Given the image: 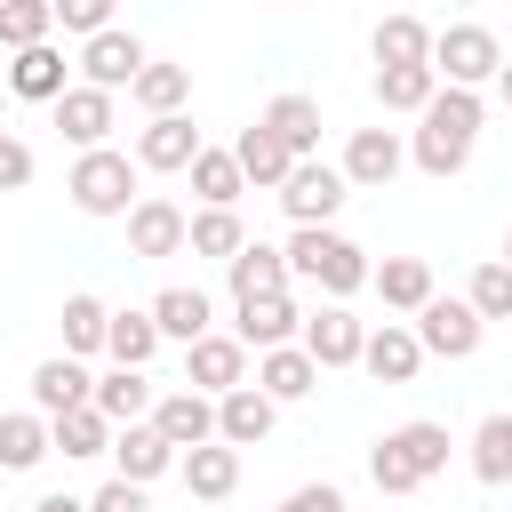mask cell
I'll use <instances>...</instances> for the list:
<instances>
[{"mask_svg": "<svg viewBox=\"0 0 512 512\" xmlns=\"http://www.w3.org/2000/svg\"><path fill=\"white\" fill-rule=\"evenodd\" d=\"M472 144H480V96H472V88H440V96L416 112L408 160H416L424 176H464Z\"/></svg>", "mask_w": 512, "mask_h": 512, "instance_id": "cell-1", "label": "cell"}, {"mask_svg": "<svg viewBox=\"0 0 512 512\" xmlns=\"http://www.w3.org/2000/svg\"><path fill=\"white\" fill-rule=\"evenodd\" d=\"M448 424H432V416H416V424H392L376 448H368V480L384 488V496H416L424 480H440L448 472Z\"/></svg>", "mask_w": 512, "mask_h": 512, "instance_id": "cell-2", "label": "cell"}, {"mask_svg": "<svg viewBox=\"0 0 512 512\" xmlns=\"http://www.w3.org/2000/svg\"><path fill=\"white\" fill-rule=\"evenodd\" d=\"M280 256H288V280H312L328 304H344V296H352V288H368V272H376V264H368V248H360V240H344L336 224H328V232H288V248H280Z\"/></svg>", "mask_w": 512, "mask_h": 512, "instance_id": "cell-3", "label": "cell"}, {"mask_svg": "<svg viewBox=\"0 0 512 512\" xmlns=\"http://www.w3.org/2000/svg\"><path fill=\"white\" fill-rule=\"evenodd\" d=\"M64 192H72V208L80 216H128L144 192H136V160L120 152V144H104V152H80L72 160V176H64Z\"/></svg>", "mask_w": 512, "mask_h": 512, "instance_id": "cell-4", "label": "cell"}, {"mask_svg": "<svg viewBox=\"0 0 512 512\" xmlns=\"http://www.w3.org/2000/svg\"><path fill=\"white\" fill-rule=\"evenodd\" d=\"M496 72H504V40L488 24H440L432 32V80L440 88H472L480 96V80H496Z\"/></svg>", "mask_w": 512, "mask_h": 512, "instance_id": "cell-5", "label": "cell"}, {"mask_svg": "<svg viewBox=\"0 0 512 512\" xmlns=\"http://www.w3.org/2000/svg\"><path fill=\"white\" fill-rule=\"evenodd\" d=\"M344 200H352V184L336 176V160H296V168H288V184H280V208H288V224H296V232H328Z\"/></svg>", "mask_w": 512, "mask_h": 512, "instance_id": "cell-6", "label": "cell"}, {"mask_svg": "<svg viewBox=\"0 0 512 512\" xmlns=\"http://www.w3.org/2000/svg\"><path fill=\"white\" fill-rule=\"evenodd\" d=\"M72 64H80V88L120 96V88H136V72H144L152 56H144V40H136V32H120V24H112V32L80 40V56H72Z\"/></svg>", "mask_w": 512, "mask_h": 512, "instance_id": "cell-7", "label": "cell"}, {"mask_svg": "<svg viewBox=\"0 0 512 512\" xmlns=\"http://www.w3.org/2000/svg\"><path fill=\"white\" fill-rule=\"evenodd\" d=\"M480 312L464 304V296H432L424 312H416V344H424V360H472L480 352Z\"/></svg>", "mask_w": 512, "mask_h": 512, "instance_id": "cell-8", "label": "cell"}, {"mask_svg": "<svg viewBox=\"0 0 512 512\" xmlns=\"http://www.w3.org/2000/svg\"><path fill=\"white\" fill-rule=\"evenodd\" d=\"M400 168H408L400 128H352V144H344V160H336V176H344L352 192H384Z\"/></svg>", "mask_w": 512, "mask_h": 512, "instance_id": "cell-9", "label": "cell"}, {"mask_svg": "<svg viewBox=\"0 0 512 512\" xmlns=\"http://www.w3.org/2000/svg\"><path fill=\"white\" fill-rule=\"evenodd\" d=\"M304 360L328 376V368H360V344H368V320H352L344 304H320V312H304Z\"/></svg>", "mask_w": 512, "mask_h": 512, "instance_id": "cell-10", "label": "cell"}, {"mask_svg": "<svg viewBox=\"0 0 512 512\" xmlns=\"http://www.w3.org/2000/svg\"><path fill=\"white\" fill-rule=\"evenodd\" d=\"M144 424H152L176 456H192V448H208V440H216V400H200L192 384H168V392L152 400V416H144Z\"/></svg>", "mask_w": 512, "mask_h": 512, "instance_id": "cell-11", "label": "cell"}, {"mask_svg": "<svg viewBox=\"0 0 512 512\" xmlns=\"http://www.w3.org/2000/svg\"><path fill=\"white\" fill-rule=\"evenodd\" d=\"M184 384H192L200 400L240 392V384H248V352H240V336H200V344H184Z\"/></svg>", "mask_w": 512, "mask_h": 512, "instance_id": "cell-12", "label": "cell"}, {"mask_svg": "<svg viewBox=\"0 0 512 512\" xmlns=\"http://www.w3.org/2000/svg\"><path fill=\"white\" fill-rule=\"evenodd\" d=\"M184 232H192V216L160 192H144L128 208V256H184Z\"/></svg>", "mask_w": 512, "mask_h": 512, "instance_id": "cell-13", "label": "cell"}, {"mask_svg": "<svg viewBox=\"0 0 512 512\" xmlns=\"http://www.w3.org/2000/svg\"><path fill=\"white\" fill-rule=\"evenodd\" d=\"M232 312H240V320H232L240 352H280V344H296V336H304L296 296H256V304H232Z\"/></svg>", "mask_w": 512, "mask_h": 512, "instance_id": "cell-14", "label": "cell"}, {"mask_svg": "<svg viewBox=\"0 0 512 512\" xmlns=\"http://www.w3.org/2000/svg\"><path fill=\"white\" fill-rule=\"evenodd\" d=\"M48 112H56L64 144H80V152H104V144H112V96H104V88H80V80H72Z\"/></svg>", "mask_w": 512, "mask_h": 512, "instance_id": "cell-15", "label": "cell"}, {"mask_svg": "<svg viewBox=\"0 0 512 512\" xmlns=\"http://www.w3.org/2000/svg\"><path fill=\"white\" fill-rule=\"evenodd\" d=\"M192 160H200V128H192L184 112H168V120H144V128H136V168L176 176V168H192Z\"/></svg>", "mask_w": 512, "mask_h": 512, "instance_id": "cell-16", "label": "cell"}, {"mask_svg": "<svg viewBox=\"0 0 512 512\" xmlns=\"http://www.w3.org/2000/svg\"><path fill=\"white\" fill-rule=\"evenodd\" d=\"M144 312H152L160 344H200V336H216V304H208V288H160Z\"/></svg>", "mask_w": 512, "mask_h": 512, "instance_id": "cell-17", "label": "cell"}, {"mask_svg": "<svg viewBox=\"0 0 512 512\" xmlns=\"http://www.w3.org/2000/svg\"><path fill=\"white\" fill-rule=\"evenodd\" d=\"M360 368H368L376 384H416V368H424V344H416V328H408V320H384V328H368V344H360Z\"/></svg>", "mask_w": 512, "mask_h": 512, "instance_id": "cell-18", "label": "cell"}, {"mask_svg": "<svg viewBox=\"0 0 512 512\" xmlns=\"http://www.w3.org/2000/svg\"><path fill=\"white\" fill-rule=\"evenodd\" d=\"M272 408H288V400H312L320 392V368L304 360V344H280V352H256V376H248Z\"/></svg>", "mask_w": 512, "mask_h": 512, "instance_id": "cell-19", "label": "cell"}, {"mask_svg": "<svg viewBox=\"0 0 512 512\" xmlns=\"http://www.w3.org/2000/svg\"><path fill=\"white\" fill-rule=\"evenodd\" d=\"M88 392H96V376H88L80 360H64V352L32 368V416H48V424L72 416V408H88Z\"/></svg>", "mask_w": 512, "mask_h": 512, "instance_id": "cell-20", "label": "cell"}, {"mask_svg": "<svg viewBox=\"0 0 512 512\" xmlns=\"http://www.w3.org/2000/svg\"><path fill=\"white\" fill-rule=\"evenodd\" d=\"M152 400H160V384H152L144 368H112V376H96V392H88V408H96L112 432H120V424H144Z\"/></svg>", "mask_w": 512, "mask_h": 512, "instance_id": "cell-21", "label": "cell"}, {"mask_svg": "<svg viewBox=\"0 0 512 512\" xmlns=\"http://www.w3.org/2000/svg\"><path fill=\"white\" fill-rule=\"evenodd\" d=\"M64 88H72V64H64L56 40H40V48H24L8 64V96H24V104H56Z\"/></svg>", "mask_w": 512, "mask_h": 512, "instance_id": "cell-22", "label": "cell"}, {"mask_svg": "<svg viewBox=\"0 0 512 512\" xmlns=\"http://www.w3.org/2000/svg\"><path fill=\"white\" fill-rule=\"evenodd\" d=\"M256 128H272L296 160H320V104L304 96V88H288V96H272L264 112H256Z\"/></svg>", "mask_w": 512, "mask_h": 512, "instance_id": "cell-23", "label": "cell"}, {"mask_svg": "<svg viewBox=\"0 0 512 512\" xmlns=\"http://www.w3.org/2000/svg\"><path fill=\"white\" fill-rule=\"evenodd\" d=\"M224 280H232V304H256V296H288V256H280L272 240H248V248L224 264Z\"/></svg>", "mask_w": 512, "mask_h": 512, "instance_id": "cell-24", "label": "cell"}, {"mask_svg": "<svg viewBox=\"0 0 512 512\" xmlns=\"http://www.w3.org/2000/svg\"><path fill=\"white\" fill-rule=\"evenodd\" d=\"M112 464H120L128 488H152L160 472H176V448H168L152 424H120V432H112Z\"/></svg>", "mask_w": 512, "mask_h": 512, "instance_id": "cell-25", "label": "cell"}, {"mask_svg": "<svg viewBox=\"0 0 512 512\" xmlns=\"http://www.w3.org/2000/svg\"><path fill=\"white\" fill-rule=\"evenodd\" d=\"M368 288L384 296V312H424L440 288H432V264L424 256H384L376 272H368Z\"/></svg>", "mask_w": 512, "mask_h": 512, "instance_id": "cell-26", "label": "cell"}, {"mask_svg": "<svg viewBox=\"0 0 512 512\" xmlns=\"http://www.w3.org/2000/svg\"><path fill=\"white\" fill-rule=\"evenodd\" d=\"M272 424H280V408H272L256 384H240V392H224V400H216V440H224V448H256Z\"/></svg>", "mask_w": 512, "mask_h": 512, "instance_id": "cell-27", "label": "cell"}, {"mask_svg": "<svg viewBox=\"0 0 512 512\" xmlns=\"http://www.w3.org/2000/svg\"><path fill=\"white\" fill-rule=\"evenodd\" d=\"M176 472H184V488H192L200 504H224V496L240 488V448H224V440H208V448H192V456H176Z\"/></svg>", "mask_w": 512, "mask_h": 512, "instance_id": "cell-28", "label": "cell"}, {"mask_svg": "<svg viewBox=\"0 0 512 512\" xmlns=\"http://www.w3.org/2000/svg\"><path fill=\"white\" fill-rule=\"evenodd\" d=\"M232 160H240V184H264V192H280V184H288V168H296V152H288L272 128H240Z\"/></svg>", "mask_w": 512, "mask_h": 512, "instance_id": "cell-29", "label": "cell"}, {"mask_svg": "<svg viewBox=\"0 0 512 512\" xmlns=\"http://www.w3.org/2000/svg\"><path fill=\"white\" fill-rule=\"evenodd\" d=\"M64 360H88V352H104V328H112V304L104 296H88V288H72L64 296Z\"/></svg>", "mask_w": 512, "mask_h": 512, "instance_id": "cell-30", "label": "cell"}, {"mask_svg": "<svg viewBox=\"0 0 512 512\" xmlns=\"http://www.w3.org/2000/svg\"><path fill=\"white\" fill-rule=\"evenodd\" d=\"M368 48H376V72H392V64H432V24H424V16H384Z\"/></svg>", "mask_w": 512, "mask_h": 512, "instance_id": "cell-31", "label": "cell"}, {"mask_svg": "<svg viewBox=\"0 0 512 512\" xmlns=\"http://www.w3.org/2000/svg\"><path fill=\"white\" fill-rule=\"evenodd\" d=\"M184 248H192V256H216V264H232V256L248 248V224H240V208H200V216H192V232H184Z\"/></svg>", "mask_w": 512, "mask_h": 512, "instance_id": "cell-32", "label": "cell"}, {"mask_svg": "<svg viewBox=\"0 0 512 512\" xmlns=\"http://www.w3.org/2000/svg\"><path fill=\"white\" fill-rule=\"evenodd\" d=\"M48 456H112V424L96 416V408H72V416H56L48 424Z\"/></svg>", "mask_w": 512, "mask_h": 512, "instance_id": "cell-33", "label": "cell"}, {"mask_svg": "<svg viewBox=\"0 0 512 512\" xmlns=\"http://www.w3.org/2000/svg\"><path fill=\"white\" fill-rule=\"evenodd\" d=\"M472 480H488V488L512 480V408L480 416V432H472Z\"/></svg>", "mask_w": 512, "mask_h": 512, "instance_id": "cell-34", "label": "cell"}, {"mask_svg": "<svg viewBox=\"0 0 512 512\" xmlns=\"http://www.w3.org/2000/svg\"><path fill=\"white\" fill-rule=\"evenodd\" d=\"M128 96H136L152 120H168V112H184V96H192V64H144Z\"/></svg>", "mask_w": 512, "mask_h": 512, "instance_id": "cell-35", "label": "cell"}, {"mask_svg": "<svg viewBox=\"0 0 512 512\" xmlns=\"http://www.w3.org/2000/svg\"><path fill=\"white\" fill-rule=\"evenodd\" d=\"M184 176H192L200 208H232V200L248 192V184H240V160H232V152H216V144H200V160H192Z\"/></svg>", "mask_w": 512, "mask_h": 512, "instance_id": "cell-36", "label": "cell"}, {"mask_svg": "<svg viewBox=\"0 0 512 512\" xmlns=\"http://www.w3.org/2000/svg\"><path fill=\"white\" fill-rule=\"evenodd\" d=\"M104 352H112V368H152V352H160V328H152V312H112V328H104Z\"/></svg>", "mask_w": 512, "mask_h": 512, "instance_id": "cell-37", "label": "cell"}, {"mask_svg": "<svg viewBox=\"0 0 512 512\" xmlns=\"http://www.w3.org/2000/svg\"><path fill=\"white\" fill-rule=\"evenodd\" d=\"M40 456H48V416H32V408L0 416V472H32Z\"/></svg>", "mask_w": 512, "mask_h": 512, "instance_id": "cell-38", "label": "cell"}, {"mask_svg": "<svg viewBox=\"0 0 512 512\" xmlns=\"http://www.w3.org/2000/svg\"><path fill=\"white\" fill-rule=\"evenodd\" d=\"M432 96H440L432 64H392V72H376V104H384V112H424Z\"/></svg>", "mask_w": 512, "mask_h": 512, "instance_id": "cell-39", "label": "cell"}, {"mask_svg": "<svg viewBox=\"0 0 512 512\" xmlns=\"http://www.w3.org/2000/svg\"><path fill=\"white\" fill-rule=\"evenodd\" d=\"M48 32H56V8H48V0H0V48H8V56L40 48Z\"/></svg>", "mask_w": 512, "mask_h": 512, "instance_id": "cell-40", "label": "cell"}, {"mask_svg": "<svg viewBox=\"0 0 512 512\" xmlns=\"http://www.w3.org/2000/svg\"><path fill=\"white\" fill-rule=\"evenodd\" d=\"M464 304L480 312V328H488V320H512V264H504V256H488V264L472 272V288H464Z\"/></svg>", "mask_w": 512, "mask_h": 512, "instance_id": "cell-41", "label": "cell"}, {"mask_svg": "<svg viewBox=\"0 0 512 512\" xmlns=\"http://www.w3.org/2000/svg\"><path fill=\"white\" fill-rule=\"evenodd\" d=\"M48 8H56V24H64V32H80V40L112 32V0H48Z\"/></svg>", "mask_w": 512, "mask_h": 512, "instance_id": "cell-42", "label": "cell"}, {"mask_svg": "<svg viewBox=\"0 0 512 512\" xmlns=\"http://www.w3.org/2000/svg\"><path fill=\"white\" fill-rule=\"evenodd\" d=\"M272 512H352V504H344V488H336V480H304V488H288Z\"/></svg>", "mask_w": 512, "mask_h": 512, "instance_id": "cell-43", "label": "cell"}, {"mask_svg": "<svg viewBox=\"0 0 512 512\" xmlns=\"http://www.w3.org/2000/svg\"><path fill=\"white\" fill-rule=\"evenodd\" d=\"M32 168H40V160H32V144L0 128V192H24V184H32Z\"/></svg>", "mask_w": 512, "mask_h": 512, "instance_id": "cell-44", "label": "cell"}, {"mask_svg": "<svg viewBox=\"0 0 512 512\" xmlns=\"http://www.w3.org/2000/svg\"><path fill=\"white\" fill-rule=\"evenodd\" d=\"M88 512H152V504H144V488H128V480H104V488L88 496Z\"/></svg>", "mask_w": 512, "mask_h": 512, "instance_id": "cell-45", "label": "cell"}, {"mask_svg": "<svg viewBox=\"0 0 512 512\" xmlns=\"http://www.w3.org/2000/svg\"><path fill=\"white\" fill-rule=\"evenodd\" d=\"M24 512H88V496H64V488H56V496H40V504H24Z\"/></svg>", "mask_w": 512, "mask_h": 512, "instance_id": "cell-46", "label": "cell"}, {"mask_svg": "<svg viewBox=\"0 0 512 512\" xmlns=\"http://www.w3.org/2000/svg\"><path fill=\"white\" fill-rule=\"evenodd\" d=\"M496 96H504V104H512V56H504V72H496Z\"/></svg>", "mask_w": 512, "mask_h": 512, "instance_id": "cell-47", "label": "cell"}, {"mask_svg": "<svg viewBox=\"0 0 512 512\" xmlns=\"http://www.w3.org/2000/svg\"><path fill=\"white\" fill-rule=\"evenodd\" d=\"M504 264H512V232H504Z\"/></svg>", "mask_w": 512, "mask_h": 512, "instance_id": "cell-48", "label": "cell"}]
</instances>
